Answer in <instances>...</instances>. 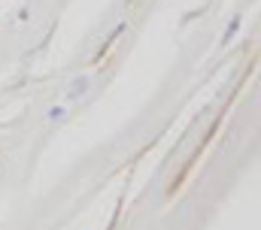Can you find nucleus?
<instances>
[{"label": "nucleus", "mask_w": 261, "mask_h": 230, "mask_svg": "<svg viewBox=\"0 0 261 230\" xmlns=\"http://www.w3.org/2000/svg\"><path fill=\"white\" fill-rule=\"evenodd\" d=\"M85 88H88V79H76V82H73V88H70V97L76 100L79 94H85Z\"/></svg>", "instance_id": "obj_1"}, {"label": "nucleus", "mask_w": 261, "mask_h": 230, "mask_svg": "<svg viewBox=\"0 0 261 230\" xmlns=\"http://www.w3.org/2000/svg\"><path fill=\"white\" fill-rule=\"evenodd\" d=\"M237 27H240V18H234V21H231V27L225 31V37H222V43H231V40H234V34H237Z\"/></svg>", "instance_id": "obj_2"}, {"label": "nucleus", "mask_w": 261, "mask_h": 230, "mask_svg": "<svg viewBox=\"0 0 261 230\" xmlns=\"http://www.w3.org/2000/svg\"><path fill=\"white\" fill-rule=\"evenodd\" d=\"M49 118H52V121H55V118H64V109H61V106H52V109H49Z\"/></svg>", "instance_id": "obj_3"}]
</instances>
